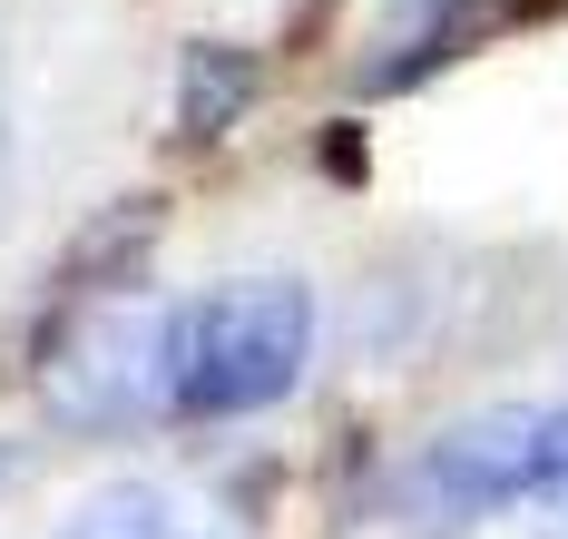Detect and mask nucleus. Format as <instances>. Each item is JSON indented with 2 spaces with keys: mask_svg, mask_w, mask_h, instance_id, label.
<instances>
[{
  "mask_svg": "<svg viewBox=\"0 0 568 539\" xmlns=\"http://www.w3.org/2000/svg\"><path fill=\"white\" fill-rule=\"evenodd\" d=\"M255 89H265V69L226 50V40H196L186 69H176V138H226L245 109H255Z\"/></svg>",
  "mask_w": 568,
  "mask_h": 539,
  "instance_id": "obj_5",
  "label": "nucleus"
},
{
  "mask_svg": "<svg viewBox=\"0 0 568 539\" xmlns=\"http://www.w3.org/2000/svg\"><path fill=\"white\" fill-rule=\"evenodd\" d=\"M519 520H529L539 539H568V403L539 413V471H529V490H519Z\"/></svg>",
  "mask_w": 568,
  "mask_h": 539,
  "instance_id": "obj_6",
  "label": "nucleus"
},
{
  "mask_svg": "<svg viewBox=\"0 0 568 539\" xmlns=\"http://www.w3.org/2000/svg\"><path fill=\"white\" fill-rule=\"evenodd\" d=\"M539 413L549 403H510V413H480L460 431H442L422 451V500L442 520H500V510H519V490L539 471Z\"/></svg>",
  "mask_w": 568,
  "mask_h": 539,
  "instance_id": "obj_3",
  "label": "nucleus"
},
{
  "mask_svg": "<svg viewBox=\"0 0 568 539\" xmlns=\"http://www.w3.org/2000/svg\"><path fill=\"white\" fill-rule=\"evenodd\" d=\"M59 539H226V530L206 510H186L176 490H158V480H109V490H89L69 510Z\"/></svg>",
  "mask_w": 568,
  "mask_h": 539,
  "instance_id": "obj_4",
  "label": "nucleus"
},
{
  "mask_svg": "<svg viewBox=\"0 0 568 539\" xmlns=\"http://www.w3.org/2000/svg\"><path fill=\"white\" fill-rule=\"evenodd\" d=\"M314 363V295L294 275H235L216 295L176 304L168 344V413L186 421H235L265 413L304 383Z\"/></svg>",
  "mask_w": 568,
  "mask_h": 539,
  "instance_id": "obj_1",
  "label": "nucleus"
},
{
  "mask_svg": "<svg viewBox=\"0 0 568 539\" xmlns=\"http://www.w3.org/2000/svg\"><path fill=\"white\" fill-rule=\"evenodd\" d=\"M168 344L176 314L128 285H99V295H69V314L40 344V393H50L59 421L79 431H118V421L168 413Z\"/></svg>",
  "mask_w": 568,
  "mask_h": 539,
  "instance_id": "obj_2",
  "label": "nucleus"
}]
</instances>
